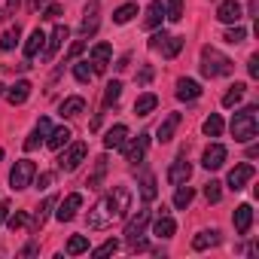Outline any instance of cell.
Wrapping results in <instances>:
<instances>
[{
  "mask_svg": "<svg viewBox=\"0 0 259 259\" xmlns=\"http://www.w3.org/2000/svg\"><path fill=\"white\" fill-rule=\"evenodd\" d=\"M31 89H34V85H31L28 79H19V82H16L13 89H7L4 95H7V101H10L13 107H19V104H25V101L31 98Z\"/></svg>",
  "mask_w": 259,
  "mask_h": 259,
  "instance_id": "obj_18",
  "label": "cell"
},
{
  "mask_svg": "<svg viewBox=\"0 0 259 259\" xmlns=\"http://www.w3.org/2000/svg\"><path fill=\"white\" fill-rule=\"evenodd\" d=\"M82 49H85V43H82V40H76V43H73V46L67 49V55H64V64H67V61H73V58H76V55H79Z\"/></svg>",
  "mask_w": 259,
  "mask_h": 259,
  "instance_id": "obj_48",
  "label": "cell"
},
{
  "mask_svg": "<svg viewBox=\"0 0 259 259\" xmlns=\"http://www.w3.org/2000/svg\"><path fill=\"white\" fill-rule=\"evenodd\" d=\"M147 147H150V135H141L138 141H132L125 147V162L128 165H138V162H144V156H147Z\"/></svg>",
  "mask_w": 259,
  "mask_h": 259,
  "instance_id": "obj_11",
  "label": "cell"
},
{
  "mask_svg": "<svg viewBox=\"0 0 259 259\" xmlns=\"http://www.w3.org/2000/svg\"><path fill=\"white\" fill-rule=\"evenodd\" d=\"M0 159H4V150H0Z\"/></svg>",
  "mask_w": 259,
  "mask_h": 259,
  "instance_id": "obj_59",
  "label": "cell"
},
{
  "mask_svg": "<svg viewBox=\"0 0 259 259\" xmlns=\"http://www.w3.org/2000/svg\"><path fill=\"white\" fill-rule=\"evenodd\" d=\"M19 37H22V28L16 25V28H10L4 37H0V49L4 52H10V49H16V43H19Z\"/></svg>",
  "mask_w": 259,
  "mask_h": 259,
  "instance_id": "obj_39",
  "label": "cell"
},
{
  "mask_svg": "<svg viewBox=\"0 0 259 259\" xmlns=\"http://www.w3.org/2000/svg\"><path fill=\"white\" fill-rule=\"evenodd\" d=\"M159 238H174V232H177V223L168 217V213H159V220H156V229H153Z\"/></svg>",
  "mask_w": 259,
  "mask_h": 259,
  "instance_id": "obj_30",
  "label": "cell"
},
{
  "mask_svg": "<svg viewBox=\"0 0 259 259\" xmlns=\"http://www.w3.org/2000/svg\"><path fill=\"white\" fill-rule=\"evenodd\" d=\"M177 98L180 101H195V98H201V85L195 79H180L177 82Z\"/></svg>",
  "mask_w": 259,
  "mask_h": 259,
  "instance_id": "obj_24",
  "label": "cell"
},
{
  "mask_svg": "<svg viewBox=\"0 0 259 259\" xmlns=\"http://www.w3.org/2000/svg\"><path fill=\"white\" fill-rule=\"evenodd\" d=\"M82 110H85V98H79V95L64 98V104H61V116H64V119H73V116H79Z\"/></svg>",
  "mask_w": 259,
  "mask_h": 259,
  "instance_id": "obj_25",
  "label": "cell"
},
{
  "mask_svg": "<svg viewBox=\"0 0 259 259\" xmlns=\"http://www.w3.org/2000/svg\"><path fill=\"white\" fill-rule=\"evenodd\" d=\"M259 132V107H244L241 113L232 116V138L238 144H247L253 141Z\"/></svg>",
  "mask_w": 259,
  "mask_h": 259,
  "instance_id": "obj_1",
  "label": "cell"
},
{
  "mask_svg": "<svg viewBox=\"0 0 259 259\" xmlns=\"http://www.w3.org/2000/svg\"><path fill=\"white\" fill-rule=\"evenodd\" d=\"M135 16H138V4H122V7L113 13V22H116V25H128Z\"/></svg>",
  "mask_w": 259,
  "mask_h": 259,
  "instance_id": "obj_32",
  "label": "cell"
},
{
  "mask_svg": "<svg viewBox=\"0 0 259 259\" xmlns=\"http://www.w3.org/2000/svg\"><path fill=\"white\" fill-rule=\"evenodd\" d=\"M110 55H113L110 43H98V46L92 49V73H104L107 64H110Z\"/></svg>",
  "mask_w": 259,
  "mask_h": 259,
  "instance_id": "obj_14",
  "label": "cell"
},
{
  "mask_svg": "<svg viewBox=\"0 0 259 259\" xmlns=\"http://www.w3.org/2000/svg\"><path fill=\"white\" fill-rule=\"evenodd\" d=\"M19 4H22V0H10V7H7V10H10V13H13V10H16V7H19Z\"/></svg>",
  "mask_w": 259,
  "mask_h": 259,
  "instance_id": "obj_57",
  "label": "cell"
},
{
  "mask_svg": "<svg viewBox=\"0 0 259 259\" xmlns=\"http://www.w3.org/2000/svg\"><path fill=\"white\" fill-rule=\"evenodd\" d=\"M85 156H89V147H85V144H70V150L61 153V159H58V168H61L64 174H73V171L85 162Z\"/></svg>",
  "mask_w": 259,
  "mask_h": 259,
  "instance_id": "obj_5",
  "label": "cell"
},
{
  "mask_svg": "<svg viewBox=\"0 0 259 259\" xmlns=\"http://www.w3.org/2000/svg\"><path fill=\"white\" fill-rule=\"evenodd\" d=\"M70 37V28L67 25H55V31H52V37H49V46H46V52H43V58L46 61H52L55 58V52L61 49V43Z\"/></svg>",
  "mask_w": 259,
  "mask_h": 259,
  "instance_id": "obj_13",
  "label": "cell"
},
{
  "mask_svg": "<svg viewBox=\"0 0 259 259\" xmlns=\"http://www.w3.org/2000/svg\"><path fill=\"white\" fill-rule=\"evenodd\" d=\"M201 128H204V135H207V138H220V135H223V116L210 113V116L204 119V125H201Z\"/></svg>",
  "mask_w": 259,
  "mask_h": 259,
  "instance_id": "obj_35",
  "label": "cell"
},
{
  "mask_svg": "<svg viewBox=\"0 0 259 259\" xmlns=\"http://www.w3.org/2000/svg\"><path fill=\"white\" fill-rule=\"evenodd\" d=\"M37 250H40V247H37V241H31V244H28V247H25V250H22V256H34V253H37Z\"/></svg>",
  "mask_w": 259,
  "mask_h": 259,
  "instance_id": "obj_54",
  "label": "cell"
},
{
  "mask_svg": "<svg viewBox=\"0 0 259 259\" xmlns=\"http://www.w3.org/2000/svg\"><path fill=\"white\" fill-rule=\"evenodd\" d=\"M7 223H10V229L16 232V229H22V226L28 223V213H25V210H16L13 217H7Z\"/></svg>",
  "mask_w": 259,
  "mask_h": 259,
  "instance_id": "obj_46",
  "label": "cell"
},
{
  "mask_svg": "<svg viewBox=\"0 0 259 259\" xmlns=\"http://www.w3.org/2000/svg\"><path fill=\"white\" fill-rule=\"evenodd\" d=\"M147 226H150V210L144 207V210H138L132 220H128V226H125V241H128V244L138 241V238L147 232Z\"/></svg>",
  "mask_w": 259,
  "mask_h": 259,
  "instance_id": "obj_7",
  "label": "cell"
},
{
  "mask_svg": "<svg viewBox=\"0 0 259 259\" xmlns=\"http://www.w3.org/2000/svg\"><path fill=\"white\" fill-rule=\"evenodd\" d=\"M244 37H247V31H244L241 25H235V28H229V31H226V37H223V40H226V43H232V46H238V43H244Z\"/></svg>",
  "mask_w": 259,
  "mask_h": 259,
  "instance_id": "obj_43",
  "label": "cell"
},
{
  "mask_svg": "<svg viewBox=\"0 0 259 259\" xmlns=\"http://www.w3.org/2000/svg\"><path fill=\"white\" fill-rule=\"evenodd\" d=\"M43 43H46V34L37 28V31H31V37H28V43H25V58H34L40 49H43Z\"/></svg>",
  "mask_w": 259,
  "mask_h": 259,
  "instance_id": "obj_29",
  "label": "cell"
},
{
  "mask_svg": "<svg viewBox=\"0 0 259 259\" xmlns=\"http://www.w3.org/2000/svg\"><path fill=\"white\" fill-rule=\"evenodd\" d=\"M204 198H207L210 204H217V201L223 198V183H217V180H210V183H204Z\"/></svg>",
  "mask_w": 259,
  "mask_h": 259,
  "instance_id": "obj_41",
  "label": "cell"
},
{
  "mask_svg": "<svg viewBox=\"0 0 259 259\" xmlns=\"http://www.w3.org/2000/svg\"><path fill=\"white\" fill-rule=\"evenodd\" d=\"M180 113H168L165 116V122L159 125V132H156V141H162V144H168L171 138H174V132H177V128H180Z\"/></svg>",
  "mask_w": 259,
  "mask_h": 259,
  "instance_id": "obj_17",
  "label": "cell"
},
{
  "mask_svg": "<svg viewBox=\"0 0 259 259\" xmlns=\"http://www.w3.org/2000/svg\"><path fill=\"white\" fill-rule=\"evenodd\" d=\"M165 16H168L171 22H180V19H183V0H168Z\"/></svg>",
  "mask_w": 259,
  "mask_h": 259,
  "instance_id": "obj_42",
  "label": "cell"
},
{
  "mask_svg": "<svg viewBox=\"0 0 259 259\" xmlns=\"http://www.w3.org/2000/svg\"><path fill=\"white\" fill-rule=\"evenodd\" d=\"M70 138H73V132L67 125H61V128H52V132H49L46 144H49V150H61L64 144H70Z\"/></svg>",
  "mask_w": 259,
  "mask_h": 259,
  "instance_id": "obj_23",
  "label": "cell"
},
{
  "mask_svg": "<svg viewBox=\"0 0 259 259\" xmlns=\"http://www.w3.org/2000/svg\"><path fill=\"white\" fill-rule=\"evenodd\" d=\"M232 223H235V232H238V235H247V232H250V226H253V207H250V204L235 207Z\"/></svg>",
  "mask_w": 259,
  "mask_h": 259,
  "instance_id": "obj_20",
  "label": "cell"
},
{
  "mask_svg": "<svg viewBox=\"0 0 259 259\" xmlns=\"http://www.w3.org/2000/svg\"><path fill=\"white\" fill-rule=\"evenodd\" d=\"M58 16H61V4H49L43 13V19H58Z\"/></svg>",
  "mask_w": 259,
  "mask_h": 259,
  "instance_id": "obj_51",
  "label": "cell"
},
{
  "mask_svg": "<svg viewBox=\"0 0 259 259\" xmlns=\"http://www.w3.org/2000/svg\"><path fill=\"white\" fill-rule=\"evenodd\" d=\"M116 220H119V210H116V204H113V195H104V198H101V201L85 213V226H89V229H95V232L110 229Z\"/></svg>",
  "mask_w": 259,
  "mask_h": 259,
  "instance_id": "obj_2",
  "label": "cell"
},
{
  "mask_svg": "<svg viewBox=\"0 0 259 259\" xmlns=\"http://www.w3.org/2000/svg\"><path fill=\"white\" fill-rule=\"evenodd\" d=\"M98 4H95V0H92V4L85 7V13H82V22H79V34L82 37H92L95 31H98Z\"/></svg>",
  "mask_w": 259,
  "mask_h": 259,
  "instance_id": "obj_16",
  "label": "cell"
},
{
  "mask_svg": "<svg viewBox=\"0 0 259 259\" xmlns=\"http://www.w3.org/2000/svg\"><path fill=\"white\" fill-rule=\"evenodd\" d=\"M128 61H132V55H122V58L116 61V70H125V67H128Z\"/></svg>",
  "mask_w": 259,
  "mask_h": 259,
  "instance_id": "obj_55",
  "label": "cell"
},
{
  "mask_svg": "<svg viewBox=\"0 0 259 259\" xmlns=\"http://www.w3.org/2000/svg\"><path fill=\"white\" fill-rule=\"evenodd\" d=\"M159 49H162V55H165V58H177V55H180V49H183V37H168Z\"/></svg>",
  "mask_w": 259,
  "mask_h": 259,
  "instance_id": "obj_36",
  "label": "cell"
},
{
  "mask_svg": "<svg viewBox=\"0 0 259 259\" xmlns=\"http://www.w3.org/2000/svg\"><path fill=\"white\" fill-rule=\"evenodd\" d=\"M156 76V70H153V64H144L141 67V73H138V85H150V79Z\"/></svg>",
  "mask_w": 259,
  "mask_h": 259,
  "instance_id": "obj_47",
  "label": "cell"
},
{
  "mask_svg": "<svg viewBox=\"0 0 259 259\" xmlns=\"http://www.w3.org/2000/svg\"><path fill=\"white\" fill-rule=\"evenodd\" d=\"M10 217V201H0V223Z\"/></svg>",
  "mask_w": 259,
  "mask_h": 259,
  "instance_id": "obj_53",
  "label": "cell"
},
{
  "mask_svg": "<svg viewBox=\"0 0 259 259\" xmlns=\"http://www.w3.org/2000/svg\"><path fill=\"white\" fill-rule=\"evenodd\" d=\"M232 70H235L232 58H226V55H223V52H217L213 46H204V49H201V73H204L207 79L229 76Z\"/></svg>",
  "mask_w": 259,
  "mask_h": 259,
  "instance_id": "obj_3",
  "label": "cell"
},
{
  "mask_svg": "<svg viewBox=\"0 0 259 259\" xmlns=\"http://www.w3.org/2000/svg\"><path fill=\"white\" fill-rule=\"evenodd\" d=\"M104 174H107V156H101V159L95 162V174L85 180V186H89V189H101V183H104Z\"/></svg>",
  "mask_w": 259,
  "mask_h": 259,
  "instance_id": "obj_31",
  "label": "cell"
},
{
  "mask_svg": "<svg viewBox=\"0 0 259 259\" xmlns=\"http://www.w3.org/2000/svg\"><path fill=\"white\" fill-rule=\"evenodd\" d=\"M244 82H235L226 95H223V107H235V104H241V98H244Z\"/></svg>",
  "mask_w": 259,
  "mask_h": 259,
  "instance_id": "obj_37",
  "label": "cell"
},
{
  "mask_svg": "<svg viewBox=\"0 0 259 259\" xmlns=\"http://www.w3.org/2000/svg\"><path fill=\"white\" fill-rule=\"evenodd\" d=\"M162 16H165L162 0H150V7H147V19H144V28H147V31H156V28L162 25Z\"/></svg>",
  "mask_w": 259,
  "mask_h": 259,
  "instance_id": "obj_22",
  "label": "cell"
},
{
  "mask_svg": "<svg viewBox=\"0 0 259 259\" xmlns=\"http://www.w3.org/2000/svg\"><path fill=\"white\" fill-rule=\"evenodd\" d=\"M192 177V165L186 162V159H177L171 168H168V183H174V186H180V183H186Z\"/></svg>",
  "mask_w": 259,
  "mask_h": 259,
  "instance_id": "obj_19",
  "label": "cell"
},
{
  "mask_svg": "<svg viewBox=\"0 0 259 259\" xmlns=\"http://www.w3.org/2000/svg\"><path fill=\"white\" fill-rule=\"evenodd\" d=\"M34 174H37V165L31 162V159H22V162H16V168L10 171V186L19 192V189H28L31 186V180H34Z\"/></svg>",
  "mask_w": 259,
  "mask_h": 259,
  "instance_id": "obj_4",
  "label": "cell"
},
{
  "mask_svg": "<svg viewBox=\"0 0 259 259\" xmlns=\"http://www.w3.org/2000/svg\"><path fill=\"white\" fill-rule=\"evenodd\" d=\"M226 147L223 144H210L207 150H204V156H201V165L207 168V171H217V168H223L226 165Z\"/></svg>",
  "mask_w": 259,
  "mask_h": 259,
  "instance_id": "obj_10",
  "label": "cell"
},
{
  "mask_svg": "<svg viewBox=\"0 0 259 259\" xmlns=\"http://www.w3.org/2000/svg\"><path fill=\"white\" fill-rule=\"evenodd\" d=\"M4 92H7V85H4V82H0V95H4Z\"/></svg>",
  "mask_w": 259,
  "mask_h": 259,
  "instance_id": "obj_58",
  "label": "cell"
},
{
  "mask_svg": "<svg viewBox=\"0 0 259 259\" xmlns=\"http://www.w3.org/2000/svg\"><path fill=\"white\" fill-rule=\"evenodd\" d=\"M119 98H122V82H119V79H113V82L107 85V92H104V107L116 104Z\"/></svg>",
  "mask_w": 259,
  "mask_h": 259,
  "instance_id": "obj_40",
  "label": "cell"
},
{
  "mask_svg": "<svg viewBox=\"0 0 259 259\" xmlns=\"http://www.w3.org/2000/svg\"><path fill=\"white\" fill-rule=\"evenodd\" d=\"M156 195H159L156 177H153V174H144V180H141V198H144V201H156Z\"/></svg>",
  "mask_w": 259,
  "mask_h": 259,
  "instance_id": "obj_33",
  "label": "cell"
},
{
  "mask_svg": "<svg viewBox=\"0 0 259 259\" xmlns=\"http://www.w3.org/2000/svg\"><path fill=\"white\" fill-rule=\"evenodd\" d=\"M125 141H128V128L125 125H113L110 132H107V138H104V147L107 150H122Z\"/></svg>",
  "mask_w": 259,
  "mask_h": 259,
  "instance_id": "obj_21",
  "label": "cell"
},
{
  "mask_svg": "<svg viewBox=\"0 0 259 259\" xmlns=\"http://www.w3.org/2000/svg\"><path fill=\"white\" fill-rule=\"evenodd\" d=\"M10 19V10H0V22H7Z\"/></svg>",
  "mask_w": 259,
  "mask_h": 259,
  "instance_id": "obj_56",
  "label": "cell"
},
{
  "mask_svg": "<svg viewBox=\"0 0 259 259\" xmlns=\"http://www.w3.org/2000/svg\"><path fill=\"white\" fill-rule=\"evenodd\" d=\"M220 244V232L210 229V232H198L192 238V250H207V247H217Z\"/></svg>",
  "mask_w": 259,
  "mask_h": 259,
  "instance_id": "obj_27",
  "label": "cell"
},
{
  "mask_svg": "<svg viewBox=\"0 0 259 259\" xmlns=\"http://www.w3.org/2000/svg\"><path fill=\"white\" fill-rule=\"evenodd\" d=\"M52 180H55L52 174H40V180H37V189H49V186H52Z\"/></svg>",
  "mask_w": 259,
  "mask_h": 259,
  "instance_id": "obj_52",
  "label": "cell"
},
{
  "mask_svg": "<svg viewBox=\"0 0 259 259\" xmlns=\"http://www.w3.org/2000/svg\"><path fill=\"white\" fill-rule=\"evenodd\" d=\"M110 195H113V204H116L119 220H122L128 210H132V198H135V195H132V189H128V186H113V192H110Z\"/></svg>",
  "mask_w": 259,
  "mask_h": 259,
  "instance_id": "obj_15",
  "label": "cell"
},
{
  "mask_svg": "<svg viewBox=\"0 0 259 259\" xmlns=\"http://www.w3.org/2000/svg\"><path fill=\"white\" fill-rule=\"evenodd\" d=\"M55 204H58V201H55V198L49 195V198H46V201H43V204L37 207V213H34V223H31V232H40V229H43V223L49 220V210H52Z\"/></svg>",
  "mask_w": 259,
  "mask_h": 259,
  "instance_id": "obj_26",
  "label": "cell"
},
{
  "mask_svg": "<svg viewBox=\"0 0 259 259\" xmlns=\"http://www.w3.org/2000/svg\"><path fill=\"white\" fill-rule=\"evenodd\" d=\"M241 16H244V10H241L238 0H223L217 7V22H223V25H238Z\"/></svg>",
  "mask_w": 259,
  "mask_h": 259,
  "instance_id": "obj_8",
  "label": "cell"
},
{
  "mask_svg": "<svg viewBox=\"0 0 259 259\" xmlns=\"http://www.w3.org/2000/svg\"><path fill=\"white\" fill-rule=\"evenodd\" d=\"M49 132H52V122H49L46 116H40V122L34 125V132H31V135H28V141H25V150H28V153H31V150H37V147L49 138Z\"/></svg>",
  "mask_w": 259,
  "mask_h": 259,
  "instance_id": "obj_9",
  "label": "cell"
},
{
  "mask_svg": "<svg viewBox=\"0 0 259 259\" xmlns=\"http://www.w3.org/2000/svg\"><path fill=\"white\" fill-rule=\"evenodd\" d=\"M192 198H195V189L180 183V186H177V192H174V207H180V210H183V207H189V204H192Z\"/></svg>",
  "mask_w": 259,
  "mask_h": 259,
  "instance_id": "obj_34",
  "label": "cell"
},
{
  "mask_svg": "<svg viewBox=\"0 0 259 259\" xmlns=\"http://www.w3.org/2000/svg\"><path fill=\"white\" fill-rule=\"evenodd\" d=\"M116 250H119V241H104L98 250H92V256L101 259V256H110V253H116Z\"/></svg>",
  "mask_w": 259,
  "mask_h": 259,
  "instance_id": "obj_45",
  "label": "cell"
},
{
  "mask_svg": "<svg viewBox=\"0 0 259 259\" xmlns=\"http://www.w3.org/2000/svg\"><path fill=\"white\" fill-rule=\"evenodd\" d=\"M165 40H168V34H165V31H156V34L150 37V49H159Z\"/></svg>",
  "mask_w": 259,
  "mask_h": 259,
  "instance_id": "obj_49",
  "label": "cell"
},
{
  "mask_svg": "<svg viewBox=\"0 0 259 259\" xmlns=\"http://www.w3.org/2000/svg\"><path fill=\"white\" fill-rule=\"evenodd\" d=\"M247 70H250V76H253V79H259V55H250Z\"/></svg>",
  "mask_w": 259,
  "mask_h": 259,
  "instance_id": "obj_50",
  "label": "cell"
},
{
  "mask_svg": "<svg viewBox=\"0 0 259 259\" xmlns=\"http://www.w3.org/2000/svg\"><path fill=\"white\" fill-rule=\"evenodd\" d=\"M82 207V195L79 192H73V195H67L61 204H58V210H55V217L61 220V223H70L73 217H76V210Z\"/></svg>",
  "mask_w": 259,
  "mask_h": 259,
  "instance_id": "obj_12",
  "label": "cell"
},
{
  "mask_svg": "<svg viewBox=\"0 0 259 259\" xmlns=\"http://www.w3.org/2000/svg\"><path fill=\"white\" fill-rule=\"evenodd\" d=\"M73 76H76L79 82H89V79H92V67H89V61H76V64H73Z\"/></svg>",
  "mask_w": 259,
  "mask_h": 259,
  "instance_id": "obj_44",
  "label": "cell"
},
{
  "mask_svg": "<svg viewBox=\"0 0 259 259\" xmlns=\"http://www.w3.org/2000/svg\"><path fill=\"white\" fill-rule=\"evenodd\" d=\"M253 174H256V168L250 165V162H241V165H235L232 171H229V189L232 192H241L250 180H253Z\"/></svg>",
  "mask_w": 259,
  "mask_h": 259,
  "instance_id": "obj_6",
  "label": "cell"
},
{
  "mask_svg": "<svg viewBox=\"0 0 259 259\" xmlns=\"http://www.w3.org/2000/svg\"><path fill=\"white\" fill-rule=\"evenodd\" d=\"M67 253H70V256L89 253V238H85V235H73V238L67 241Z\"/></svg>",
  "mask_w": 259,
  "mask_h": 259,
  "instance_id": "obj_38",
  "label": "cell"
},
{
  "mask_svg": "<svg viewBox=\"0 0 259 259\" xmlns=\"http://www.w3.org/2000/svg\"><path fill=\"white\" fill-rule=\"evenodd\" d=\"M156 107H159V98H156L153 92H147V95H141V98L135 101V113H138V116H150Z\"/></svg>",
  "mask_w": 259,
  "mask_h": 259,
  "instance_id": "obj_28",
  "label": "cell"
}]
</instances>
